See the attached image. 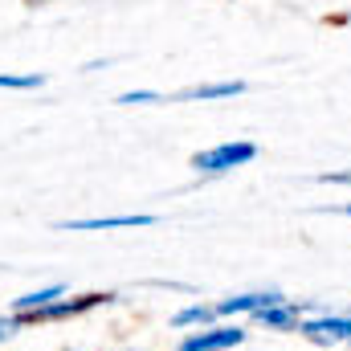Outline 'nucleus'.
Returning <instances> with one entry per match:
<instances>
[{"label":"nucleus","mask_w":351,"mask_h":351,"mask_svg":"<svg viewBox=\"0 0 351 351\" xmlns=\"http://www.w3.org/2000/svg\"><path fill=\"white\" fill-rule=\"evenodd\" d=\"M282 302H286V294H278V290H258V294H237V298L217 302V315H254V311L282 306Z\"/></svg>","instance_id":"obj_5"},{"label":"nucleus","mask_w":351,"mask_h":351,"mask_svg":"<svg viewBox=\"0 0 351 351\" xmlns=\"http://www.w3.org/2000/svg\"><path fill=\"white\" fill-rule=\"evenodd\" d=\"M213 319H217V306H204V302H196V306H184V311L176 315L172 327H192V323H200V327H204V323H213Z\"/></svg>","instance_id":"obj_8"},{"label":"nucleus","mask_w":351,"mask_h":351,"mask_svg":"<svg viewBox=\"0 0 351 351\" xmlns=\"http://www.w3.org/2000/svg\"><path fill=\"white\" fill-rule=\"evenodd\" d=\"M323 184H351V172H327V176H319Z\"/></svg>","instance_id":"obj_11"},{"label":"nucleus","mask_w":351,"mask_h":351,"mask_svg":"<svg viewBox=\"0 0 351 351\" xmlns=\"http://www.w3.org/2000/svg\"><path fill=\"white\" fill-rule=\"evenodd\" d=\"M119 102H123V106H135V102H160V94H156V90H127V94H119Z\"/></svg>","instance_id":"obj_10"},{"label":"nucleus","mask_w":351,"mask_h":351,"mask_svg":"<svg viewBox=\"0 0 351 351\" xmlns=\"http://www.w3.org/2000/svg\"><path fill=\"white\" fill-rule=\"evenodd\" d=\"M160 217L152 213H123V217H82V221H62L58 229H70V233H94V229H147L156 225Z\"/></svg>","instance_id":"obj_2"},{"label":"nucleus","mask_w":351,"mask_h":351,"mask_svg":"<svg viewBox=\"0 0 351 351\" xmlns=\"http://www.w3.org/2000/svg\"><path fill=\"white\" fill-rule=\"evenodd\" d=\"M233 94H245V82H208V86H192L184 90L180 98H200V102H208V98H233Z\"/></svg>","instance_id":"obj_7"},{"label":"nucleus","mask_w":351,"mask_h":351,"mask_svg":"<svg viewBox=\"0 0 351 351\" xmlns=\"http://www.w3.org/2000/svg\"><path fill=\"white\" fill-rule=\"evenodd\" d=\"M237 343H245V327H208L200 335H188L180 351H229Z\"/></svg>","instance_id":"obj_3"},{"label":"nucleus","mask_w":351,"mask_h":351,"mask_svg":"<svg viewBox=\"0 0 351 351\" xmlns=\"http://www.w3.org/2000/svg\"><path fill=\"white\" fill-rule=\"evenodd\" d=\"M348 315H351V311H348Z\"/></svg>","instance_id":"obj_14"},{"label":"nucleus","mask_w":351,"mask_h":351,"mask_svg":"<svg viewBox=\"0 0 351 351\" xmlns=\"http://www.w3.org/2000/svg\"><path fill=\"white\" fill-rule=\"evenodd\" d=\"M16 327H21V323H16V319H0V343H4V339H8V335H12V331H16Z\"/></svg>","instance_id":"obj_12"},{"label":"nucleus","mask_w":351,"mask_h":351,"mask_svg":"<svg viewBox=\"0 0 351 351\" xmlns=\"http://www.w3.org/2000/svg\"><path fill=\"white\" fill-rule=\"evenodd\" d=\"M58 298H62V286H45V290H33V294L12 298V311H16V315H25V311H45V306H53Z\"/></svg>","instance_id":"obj_6"},{"label":"nucleus","mask_w":351,"mask_h":351,"mask_svg":"<svg viewBox=\"0 0 351 351\" xmlns=\"http://www.w3.org/2000/svg\"><path fill=\"white\" fill-rule=\"evenodd\" d=\"M45 86V74H0V90H37Z\"/></svg>","instance_id":"obj_9"},{"label":"nucleus","mask_w":351,"mask_h":351,"mask_svg":"<svg viewBox=\"0 0 351 351\" xmlns=\"http://www.w3.org/2000/svg\"><path fill=\"white\" fill-rule=\"evenodd\" d=\"M258 156V147L254 143H245V139H237V143H221V147H208V152H196L192 156V168L196 172H233V168H241V164H250Z\"/></svg>","instance_id":"obj_1"},{"label":"nucleus","mask_w":351,"mask_h":351,"mask_svg":"<svg viewBox=\"0 0 351 351\" xmlns=\"http://www.w3.org/2000/svg\"><path fill=\"white\" fill-rule=\"evenodd\" d=\"M306 311H311V306H302V302H282V306L254 311V323L265 327V331H298V323H302Z\"/></svg>","instance_id":"obj_4"},{"label":"nucleus","mask_w":351,"mask_h":351,"mask_svg":"<svg viewBox=\"0 0 351 351\" xmlns=\"http://www.w3.org/2000/svg\"><path fill=\"white\" fill-rule=\"evenodd\" d=\"M343 213H348V217H351V204H348V208H343Z\"/></svg>","instance_id":"obj_13"}]
</instances>
